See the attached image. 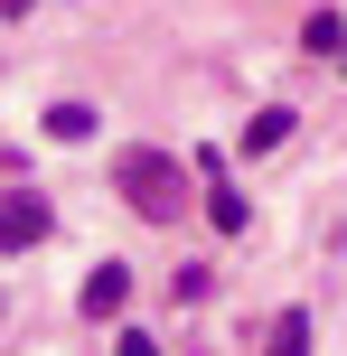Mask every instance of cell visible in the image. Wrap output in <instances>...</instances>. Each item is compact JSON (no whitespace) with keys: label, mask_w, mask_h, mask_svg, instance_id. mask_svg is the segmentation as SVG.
<instances>
[{"label":"cell","mask_w":347,"mask_h":356,"mask_svg":"<svg viewBox=\"0 0 347 356\" xmlns=\"http://www.w3.org/2000/svg\"><path fill=\"white\" fill-rule=\"evenodd\" d=\"M113 178H122V197L150 216V225H179V216H188V178H179L169 150H122V169H113Z\"/></svg>","instance_id":"obj_1"},{"label":"cell","mask_w":347,"mask_h":356,"mask_svg":"<svg viewBox=\"0 0 347 356\" xmlns=\"http://www.w3.org/2000/svg\"><path fill=\"white\" fill-rule=\"evenodd\" d=\"M38 234H47V197H29V188L0 197V253H29Z\"/></svg>","instance_id":"obj_2"},{"label":"cell","mask_w":347,"mask_h":356,"mask_svg":"<svg viewBox=\"0 0 347 356\" xmlns=\"http://www.w3.org/2000/svg\"><path fill=\"white\" fill-rule=\"evenodd\" d=\"M122 300H131V272H122V263H94V272H85V309H94V319H113Z\"/></svg>","instance_id":"obj_3"},{"label":"cell","mask_w":347,"mask_h":356,"mask_svg":"<svg viewBox=\"0 0 347 356\" xmlns=\"http://www.w3.org/2000/svg\"><path fill=\"white\" fill-rule=\"evenodd\" d=\"M263 356H310V309H282L273 319V347Z\"/></svg>","instance_id":"obj_4"},{"label":"cell","mask_w":347,"mask_h":356,"mask_svg":"<svg viewBox=\"0 0 347 356\" xmlns=\"http://www.w3.org/2000/svg\"><path fill=\"white\" fill-rule=\"evenodd\" d=\"M282 141H291V113H254V122H244V150H282Z\"/></svg>","instance_id":"obj_5"},{"label":"cell","mask_w":347,"mask_h":356,"mask_svg":"<svg viewBox=\"0 0 347 356\" xmlns=\"http://www.w3.org/2000/svg\"><path fill=\"white\" fill-rule=\"evenodd\" d=\"M207 216H216V225H225V234H244V197H235V188H225V178H216V169H207Z\"/></svg>","instance_id":"obj_6"},{"label":"cell","mask_w":347,"mask_h":356,"mask_svg":"<svg viewBox=\"0 0 347 356\" xmlns=\"http://www.w3.org/2000/svg\"><path fill=\"white\" fill-rule=\"evenodd\" d=\"M47 131H56V141H85V131H94V104H47Z\"/></svg>","instance_id":"obj_7"},{"label":"cell","mask_w":347,"mask_h":356,"mask_svg":"<svg viewBox=\"0 0 347 356\" xmlns=\"http://www.w3.org/2000/svg\"><path fill=\"white\" fill-rule=\"evenodd\" d=\"M300 38H310L319 56H329V47H347V29H338V10H310V29H300Z\"/></svg>","instance_id":"obj_8"},{"label":"cell","mask_w":347,"mask_h":356,"mask_svg":"<svg viewBox=\"0 0 347 356\" xmlns=\"http://www.w3.org/2000/svg\"><path fill=\"white\" fill-rule=\"evenodd\" d=\"M113 356H160V347H150L141 328H122V347H113Z\"/></svg>","instance_id":"obj_9"}]
</instances>
